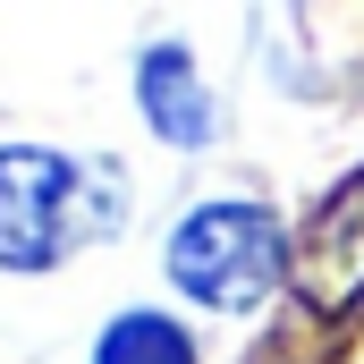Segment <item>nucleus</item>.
I'll list each match as a JSON object with an SVG mask.
<instances>
[{"mask_svg": "<svg viewBox=\"0 0 364 364\" xmlns=\"http://www.w3.org/2000/svg\"><path fill=\"white\" fill-rule=\"evenodd\" d=\"M161 279L195 314H263L288 288V220L263 195H203L161 237Z\"/></svg>", "mask_w": 364, "mask_h": 364, "instance_id": "f03ea898", "label": "nucleus"}, {"mask_svg": "<svg viewBox=\"0 0 364 364\" xmlns=\"http://www.w3.org/2000/svg\"><path fill=\"white\" fill-rule=\"evenodd\" d=\"M85 364H203V339H195V322L170 314V305H119L93 331Z\"/></svg>", "mask_w": 364, "mask_h": 364, "instance_id": "20e7f679", "label": "nucleus"}, {"mask_svg": "<svg viewBox=\"0 0 364 364\" xmlns=\"http://www.w3.org/2000/svg\"><path fill=\"white\" fill-rule=\"evenodd\" d=\"M119 229V178L60 144H0V272L43 279Z\"/></svg>", "mask_w": 364, "mask_h": 364, "instance_id": "f257e3e1", "label": "nucleus"}, {"mask_svg": "<svg viewBox=\"0 0 364 364\" xmlns=\"http://www.w3.org/2000/svg\"><path fill=\"white\" fill-rule=\"evenodd\" d=\"M127 85H136V119H144V136L170 144V153H212V144L229 136L220 85L203 77L195 43H178V34H153V43L136 51Z\"/></svg>", "mask_w": 364, "mask_h": 364, "instance_id": "7ed1b4c3", "label": "nucleus"}]
</instances>
